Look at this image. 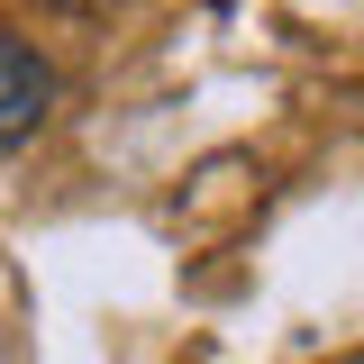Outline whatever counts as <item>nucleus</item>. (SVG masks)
Instances as JSON below:
<instances>
[{"label": "nucleus", "instance_id": "f257e3e1", "mask_svg": "<svg viewBox=\"0 0 364 364\" xmlns=\"http://www.w3.org/2000/svg\"><path fill=\"white\" fill-rule=\"evenodd\" d=\"M46 119H55V64H46L28 37H9V28H0V155H9V146H28Z\"/></svg>", "mask_w": 364, "mask_h": 364}, {"label": "nucleus", "instance_id": "f03ea898", "mask_svg": "<svg viewBox=\"0 0 364 364\" xmlns=\"http://www.w3.org/2000/svg\"><path fill=\"white\" fill-rule=\"evenodd\" d=\"M64 9H109V0H64Z\"/></svg>", "mask_w": 364, "mask_h": 364}]
</instances>
